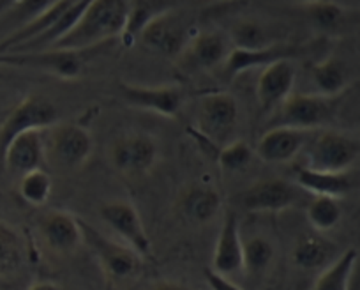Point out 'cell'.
I'll list each match as a JSON object with an SVG mask.
<instances>
[{"label": "cell", "mask_w": 360, "mask_h": 290, "mask_svg": "<svg viewBox=\"0 0 360 290\" xmlns=\"http://www.w3.org/2000/svg\"><path fill=\"white\" fill-rule=\"evenodd\" d=\"M127 13V0H90L71 30L51 48L82 53L105 41L120 37L126 27Z\"/></svg>", "instance_id": "6da1fadb"}, {"label": "cell", "mask_w": 360, "mask_h": 290, "mask_svg": "<svg viewBox=\"0 0 360 290\" xmlns=\"http://www.w3.org/2000/svg\"><path fill=\"white\" fill-rule=\"evenodd\" d=\"M79 230H82V243L92 251L106 278L117 283L126 282L138 275L143 258L138 257L129 246L106 237L85 220H79Z\"/></svg>", "instance_id": "7a4b0ae2"}, {"label": "cell", "mask_w": 360, "mask_h": 290, "mask_svg": "<svg viewBox=\"0 0 360 290\" xmlns=\"http://www.w3.org/2000/svg\"><path fill=\"white\" fill-rule=\"evenodd\" d=\"M46 160L62 170H76L92 154V137L79 124H53L43 131Z\"/></svg>", "instance_id": "3957f363"}, {"label": "cell", "mask_w": 360, "mask_h": 290, "mask_svg": "<svg viewBox=\"0 0 360 290\" xmlns=\"http://www.w3.org/2000/svg\"><path fill=\"white\" fill-rule=\"evenodd\" d=\"M338 98H327L321 94H290L274 110L270 126H286L302 131H314L330 122L334 117Z\"/></svg>", "instance_id": "277c9868"}, {"label": "cell", "mask_w": 360, "mask_h": 290, "mask_svg": "<svg viewBox=\"0 0 360 290\" xmlns=\"http://www.w3.org/2000/svg\"><path fill=\"white\" fill-rule=\"evenodd\" d=\"M359 158V138L342 131L323 130L311 141L306 167L323 172H348L353 170Z\"/></svg>", "instance_id": "5b68a950"}, {"label": "cell", "mask_w": 360, "mask_h": 290, "mask_svg": "<svg viewBox=\"0 0 360 290\" xmlns=\"http://www.w3.org/2000/svg\"><path fill=\"white\" fill-rule=\"evenodd\" d=\"M58 122V110L48 99L39 96H27L9 112L0 126V168L8 145L18 134L32 130H48Z\"/></svg>", "instance_id": "8992f818"}, {"label": "cell", "mask_w": 360, "mask_h": 290, "mask_svg": "<svg viewBox=\"0 0 360 290\" xmlns=\"http://www.w3.org/2000/svg\"><path fill=\"white\" fill-rule=\"evenodd\" d=\"M101 220L129 246L140 258L152 257V241L145 230L143 220L136 207L127 200H113L103 203Z\"/></svg>", "instance_id": "52a82bcc"}, {"label": "cell", "mask_w": 360, "mask_h": 290, "mask_svg": "<svg viewBox=\"0 0 360 290\" xmlns=\"http://www.w3.org/2000/svg\"><path fill=\"white\" fill-rule=\"evenodd\" d=\"M238 122V103L228 92H210L200 103L196 130L214 144L224 145L231 141Z\"/></svg>", "instance_id": "ba28073f"}, {"label": "cell", "mask_w": 360, "mask_h": 290, "mask_svg": "<svg viewBox=\"0 0 360 290\" xmlns=\"http://www.w3.org/2000/svg\"><path fill=\"white\" fill-rule=\"evenodd\" d=\"M191 39L184 18L172 9L159 13L150 20L138 36L145 48L168 58H176Z\"/></svg>", "instance_id": "9c48e42d"}, {"label": "cell", "mask_w": 360, "mask_h": 290, "mask_svg": "<svg viewBox=\"0 0 360 290\" xmlns=\"http://www.w3.org/2000/svg\"><path fill=\"white\" fill-rule=\"evenodd\" d=\"M0 64L22 65L50 72L62 80H75L83 72V58L78 51L46 48L37 51H15L0 55Z\"/></svg>", "instance_id": "30bf717a"}, {"label": "cell", "mask_w": 360, "mask_h": 290, "mask_svg": "<svg viewBox=\"0 0 360 290\" xmlns=\"http://www.w3.org/2000/svg\"><path fill=\"white\" fill-rule=\"evenodd\" d=\"M159 145L147 133L120 137L112 147L113 167L124 175H145L158 161Z\"/></svg>", "instance_id": "8fae6325"}, {"label": "cell", "mask_w": 360, "mask_h": 290, "mask_svg": "<svg viewBox=\"0 0 360 290\" xmlns=\"http://www.w3.org/2000/svg\"><path fill=\"white\" fill-rule=\"evenodd\" d=\"M299 200V188L283 179H263L249 186L240 196V203L249 213H279Z\"/></svg>", "instance_id": "7c38bea8"}, {"label": "cell", "mask_w": 360, "mask_h": 290, "mask_svg": "<svg viewBox=\"0 0 360 290\" xmlns=\"http://www.w3.org/2000/svg\"><path fill=\"white\" fill-rule=\"evenodd\" d=\"M297 71L292 61H278L265 65L256 84V98H258L262 112H274L281 103L293 94Z\"/></svg>", "instance_id": "4fadbf2b"}, {"label": "cell", "mask_w": 360, "mask_h": 290, "mask_svg": "<svg viewBox=\"0 0 360 290\" xmlns=\"http://www.w3.org/2000/svg\"><path fill=\"white\" fill-rule=\"evenodd\" d=\"M307 133L309 131L295 127L272 126L258 138L252 151L265 163H288L304 149V145L307 144Z\"/></svg>", "instance_id": "5bb4252c"}, {"label": "cell", "mask_w": 360, "mask_h": 290, "mask_svg": "<svg viewBox=\"0 0 360 290\" xmlns=\"http://www.w3.org/2000/svg\"><path fill=\"white\" fill-rule=\"evenodd\" d=\"M302 46L290 43H276L269 48H262V50H237V48H231L223 64V72L224 77L233 80V78L240 77L249 69L259 68V65L265 68L272 62L293 61L295 57L302 55Z\"/></svg>", "instance_id": "9a60e30c"}, {"label": "cell", "mask_w": 360, "mask_h": 290, "mask_svg": "<svg viewBox=\"0 0 360 290\" xmlns=\"http://www.w3.org/2000/svg\"><path fill=\"white\" fill-rule=\"evenodd\" d=\"M119 91L131 106L165 117H175L184 103V94L176 87H147L120 82Z\"/></svg>", "instance_id": "2e32d148"}, {"label": "cell", "mask_w": 360, "mask_h": 290, "mask_svg": "<svg viewBox=\"0 0 360 290\" xmlns=\"http://www.w3.org/2000/svg\"><path fill=\"white\" fill-rule=\"evenodd\" d=\"M359 184L355 170L323 172L309 167H299L295 175V186L313 196H332L341 200Z\"/></svg>", "instance_id": "e0dca14e"}, {"label": "cell", "mask_w": 360, "mask_h": 290, "mask_svg": "<svg viewBox=\"0 0 360 290\" xmlns=\"http://www.w3.org/2000/svg\"><path fill=\"white\" fill-rule=\"evenodd\" d=\"M44 130H32L18 134L6 149L4 158H2V168L18 174L43 168L46 161V153H44Z\"/></svg>", "instance_id": "ac0fdd59"}, {"label": "cell", "mask_w": 360, "mask_h": 290, "mask_svg": "<svg viewBox=\"0 0 360 290\" xmlns=\"http://www.w3.org/2000/svg\"><path fill=\"white\" fill-rule=\"evenodd\" d=\"M41 236L46 246L58 255H69L82 244L79 218L68 210H50L41 218Z\"/></svg>", "instance_id": "d6986e66"}, {"label": "cell", "mask_w": 360, "mask_h": 290, "mask_svg": "<svg viewBox=\"0 0 360 290\" xmlns=\"http://www.w3.org/2000/svg\"><path fill=\"white\" fill-rule=\"evenodd\" d=\"M210 269L219 275L231 278L233 275L242 271V236L240 225H238L237 213L230 210L224 216L221 225L219 236H217L216 246H214L212 265Z\"/></svg>", "instance_id": "ffe728a7"}, {"label": "cell", "mask_w": 360, "mask_h": 290, "mask_svg": "<svg viewBox=\"0 0 360 290\" xmlns=\"http://www.w3.org/2000/svg\"><path fill=\"white\" fill-rule=\"evenodd\" d=\"M230 50V41L223 34L207 30L191 36L179 57L193 69H212L224 64Z\"/></svg>", "instance_id": "44dd1931"}, {"label": "cell", "mask_w": 360, "mask_h": 290, "mask_svg": "<svg viewBox=\"0 0 360 290\" xmlns=\"http://www.w3.org/2000/svg\"><path fill=\"white\" fill-rule=\"evenodd\" d=\"M221 195L217 189L207 184H193L180 195V210L189 222L209 223L221 210Z\"/></svg>", "instance_id": "7402d4cb"}, {"label": "cell", "mask_w": 360, "mask_h": 290, "mask_svg": "<svg viewBox=\"0 0 360 290\" xmlns=\"http://www.w3.org/2000/svg\"><path fill=\"white\" fill-rule=\"evenodd\" d=\"M334 243L318 234H302L293 246V264L304 271L327 267L334 258Z\"/></svg>", "instance_id": "603a6c76"}, {"label": "cell", "mask_w": 360, "mask_h": 290, "mask_svg": "<svg viewBox=\"0 0 360 290\" xmlns=\"http://www.w3.org/2000/svg\"><path fill=\"white\" fill-rule=\"evenodd\" d=\"M311 80L316 87V94L339 98L349 87L348 68L341 58L327 57L311 65Z\"/></svg>", "instance_id": "cb8c5ba5"}, {"label": "cell", "mask_w": 360, "mask_h": 290, "mask_svg": "<svg viewBox=\"0 0 360 290\" xmlns=\"http://www.w3.org/2000/svg\"><path fill=\"white\" fill-rule=\"evenodd\" d=\"M356 264H359V250L349 248L320 272L313 290H349L353 276L356 275Z\"/></svg>", "instance_id": "d4e9b609"}, {"label": "cell", "mask_w": 360, "mask_h": 290, "mask_svg": "<svg viewBox=\"0 0 360 290\" xmlns=\"http://www.w3.org/2000/svg\"><path fill=\"white\" fill-rule=\"evenodd\" d=\"M228 41L237 50H262L278 43L270 30L256 20H238L231 27Z\"/></svg>", "instance_id": "484cf974"}, {"label": "cell", "mask_w": 360, "mask_h": 290, "mask_svg": "<svg viewBox=\"0 0 360 290\" xmlns=\"http://www.w3.org/2000/svg\"><path fill=\"white\" fill-rule=\"evenodd\" d=\"M166 9L169 8L166 4H162V0H134L133 4H129L126 27H124L122 36H120L124 46H133L138 41V36L143 30V27L154 16L166 11Z\"/></svg>", "instance_id": "4316f807"}, {"label": "cell", "mask_w": 360, "mask_h": 290, "mask_svg": "<svg viewBox=\"0 0 360 290\" xmlns=\"http://www.w3.org/2000/svg\"><path fill=\"white\" fill-rule=\"evenodd\" d=\"M274 244L270 239L255 236L248 241H242V271L249 276L265 275L270 264L274 262Z\"/></svg>", "instance_id": "83f0119b"}, {"label": "cell", "mask_w": 360, "mask_h": 290, "mask_svg": "<svg viewBox=\"0 0 360 290\" xmlns=\"http://www.w3.org/2000/svg\"><path fill=\"white\" fill-rule=\"evenodd\" d=\"M57 0H18L8 11L0 15V29H8V34L15 32V30L22 29V27L29 25L34 20L39 18Z\"/></svg>", "instance_id": "f1b7e54d"}, {"label": "cell", "mask_w": 360, "mask_h": 290, "mask_svg": "<svg viewBox=\"0 0 360 290\" xmlns=\"http://www.w3.org/2000/svg\"><path fill=\"white\" fill-rule=\"evenodd\" d=\"M23 253L25 246L22 236L11 225L0 220V276L2 278L22 267Z\"/></svg>", "instance_id": "f546056e"}, {"label": "cell", "mask_w": 360, "mask_h": 290, "mask_svg": "<svg viewBox=\"0 0 360 290\" xmlns=\"http://www.w3.org/2000/svg\"><path fill=\"white\" fill-rule=\"evenodd\" d=\"M307 222L318 232H330L339 225L342 218L341 203L332 196H313L306 209Z\"/></svg>", "instance_id": "4dcf8cb0"}, {"label": "cell", "mask_w": 360, "mask_h": 290, "mask_svg": "<svg viewBox=\"0 0 360 290\" xmlns=\"http://www.w3.org/2000/svg\"><path fill=\"white\" fill-rule=\"evenodd\" d=\"M348 9L334 4L330 0H318L307 4V16L314 29L323 34H335L345 27V18Z\"/></svg>", "instance_id": "1f68e13d"}, {"label": "cell", "mask_w": 360, "mask_h": 290, "mask_svg": "<svg viewBox=\"0 0 360 290\" xmlns=\"http://www.w3.org/2000/svg\"><path fill=\"white\" fill-rule=\"evenodd\" d=\"M51 188H53V182H51L50 174L44 168H39V170L27 172L20 177L18 193L27 203L41 207L51 196Z\"/></svg>", "instance_id": "d6a6232c"}, {"label": "cell", "mask_w": 360, "mask_h": 290, "mask_svg": "<svg viewBox=\"0 0 360 290\" xmlns=\"http://www.w3.org/2000/svg\"><path fill=\"white\" fill-rule=\"evenodd\" d=\"M252 156H255V151H252L248 141L231 140L228 144L221 145V149L216 154V160L223 170L240 172L249 167Z\"/></svg>", "instance_id": "836d02e7"}, {"label": "cell", "mask_w": 360, "mask_h": 290, "mask_svg": "<svg viewBox=\"0 0 360 290\" xmlns=\"http://www.w3.org/2000/svg\"><path fill=\"white\" fill-rule=\"evenodd\" d=\"M203 276H205V282L210 290H244L238 283H235L233 279L212 271L210 267H207L205 271H203Z\"/></svg>", "instance_id": "e575fe53"}, {"label": "cell", "mask_w": 360, "mask_h": 290, "mask_svg": "<svg viewBox=\"0 0 360 290\" xmlns=\"http://www.w3.org/2000/svg\"><path fill=\"white\" fill-rule=\"evenodd\" d=\"M152 290H191V289H188L186 285L176 282H159L152 286Z\"/></svg>", "instance_id": "d590c367"}, {"label": "cell", "mask_w": 360, "mask_h": 290, "mask_svg": "<svg viewBox=\"0 0 360 290\" xmlns=\"http://www.w3.org/2000/svg\"><path fill=\"white\" fill-rule=\"evenodd\" d=\"M27 290H60V286L53 282H36Z\"/></svg>", "instance_id": "8d00e7d4"}, {"label": "cell", "mask_w": 360, "mask_h": 290, "mask_svg": "<svg viewBox=\"0 0 360 290\" xmlns=\"http://www.w3.org/2000/svg\"><path fill=\"white\" fill-rule=\"evenodd\" d=\"M16 2H18V0H0V15L4 11H8V9L11 8L13 4H16Z\"/></svg>", "instance_id": "74e56055"}, {"label": "cell", "mask_w": 360, "mask_h": 290, "mask_svg": "<svg viewBox=\"0 0 360 290\" xmlns=\"http://www.w3.org/2000/svg\"><path fill=\"white\" fill-rule=\"evenodd\" d=\"M349 290H360V283H359V278H356V275L353 276L352 285H349Z\"/></svg>", "instance_id": "f35d334b"}, {"label": "cell", "mask_w": 360, "mask_h": 290, "mask_svg": "<svg viewBox=\"0 0 360 290\" xmlns=\"http://www.w3.org/2000/svg\"><path fill=\"white\" fill-rule=\"evenodd\" d=\"M295 2H300V4L307 6V4H313V2H318V0H295Z\"/></svg>", "instance_id": "ab89813d"}, {"label": "cell", "mask_w": 360, "mask_h": 290, "mask_svg": "<svg viewBox=\"0 0 360 290\" xmlns=\"http://www.w3.org/2000/svg\"><path fill=\"white\" fill-rule=\"evenodd\" d=\"M4 289V278H2V276H0V290Z\"/></svg>", "instance_id": "60d3db41"}]
</instances>
